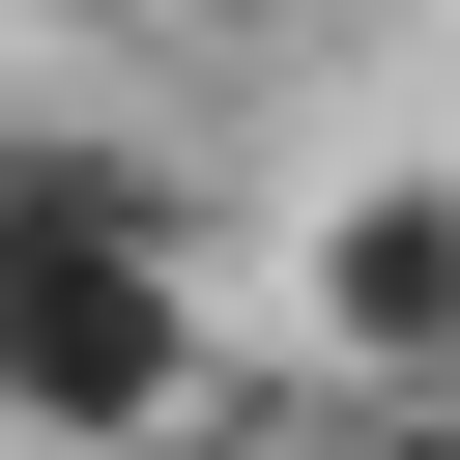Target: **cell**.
<instances>
[{"label":"cell","mask_w":460,"mask_h":460,"mask_svg":"<svg viewBox=\"0 0 460 460\" xmlns=\"http://www.w3.org/2000/svg\"><path fill=\"white\" fill-rule=\"evenodd\" d=\"M0 431H201V259L0 230Z\"/></svg>","instance_id":"cell-1"},{"label":"cell","mask_w":460,"mask_h":460,"mask_svg":"<svg viewBox=\"0 0 460 460\" xmlns=\"http://www.w3.org/2000/svg\"><path fill=\"white\" fill-rule=\"evenodd\" d=\"M316 316H345L374 402H460V172H374V201L316 230Z\"/></svg>","instance_id":"cell-2"},{"label":"cell","mask_w":460,"mask_h":460,"mask_svg":"<svg viewBox=\"0 0 460 460\" xmlns=\"http://www.w3.org/2000/svg\"><path fill=\"white\" fill-rule=\"evenodd\" d=\"M144 58H259V29H316V0H115Z\"/></svg>","instance_id":"cell-3"}]
</instances>
